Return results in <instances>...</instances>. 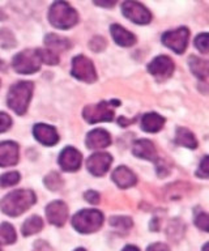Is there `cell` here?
<instances>
[{
  "instance_id": "obj_25",
  "label": "cell",
  "mask_w": 209,
  "mask_h": 251,
  "mask_svg": "<svg viewBox=\"0 0 209 251\" xmlns=\"http://www.w3.org/2000/svg\"><path fill=\"white\" fill-rule=\"evenodd\" d=\"M16 241L15 227L8 223L0 224V245H11Z\"/></svg>"
},
{
  "instance_id": "obj_12",
  "label": "cell",
  "mask_w": 209,
  "mask_h": 251,
  "mask_svg": "<svg viewBox=\"0 0 209 251\" xmlns=\"http://www.w3.org/2000/svg\"><path fill=\"white\" fill-rule=\"evenodd\" d=\"M83 162V157L81 153L77 149L67 147L63 152L60 153L59 157V165L62 166L64 172H76L79 170Z\"/></svg>"
},
{
  "instance_id": "obj_32",
  "label": "cell",
  "mask_w": 209,
  "mask_h": 251,
  "mask_svg": "<svg viewBox=\"0 0 209 251\" xmlns=\"http://www.w3.org/2000/svg\"><path fill=\"white\" fill-rule=\"evenodd\" d=\"M195 46H196V49H199V51L207 54L208 52V34L203 33V34L197 35L196 39H195Z\"/></svg>"
},
{
  "instance_id": "obj_14",
  "label": "cell",
  "mask_w": 209,
  "mask_h": 251,
  "mask_svg": "<svg viewBox=\"0 0 209 251\" xmlns=\"http://www.w3.org/2000/svg\"><path fill=\"white\" fill-rule=\"evenodd\" d=\"M19 161V145L13 141L0 143V166H12Z\"/></svg>"
},
{
  "instance_id": "obj_31",
  "label": "cell",
  "mask_w": 209,
  "mask_h": 251,
  "mask_svg": "<svg viewBox=\"0 0 209 251\" xmlns=\"http://www.w3.org/2000/svg\"><path fill=\"white\" fill-rule=\"evenodd\" d=\"M195 225L203 231H208L209 216L207 215L205 212H200V213L195 217Z\"/></svg>"
},
{
  "instance_id": "obj_27",
  "label": "cell",
  "mask_w": 209,
  "mask_h": 251,
  "mask_svg": "<svg viewBox=\"0 0 209 251\" xmlns=\"http://www.w3.org/2000/svg\"><path fill=\"white\" fill-rule=\"evenodd\" d=\"M38 50V55H40L41 62L45 63V64H48V66H55L59 63V56L56 54L55 51L51 50H41V49H37Z\"/></svg>"
},
{
  "instance_id": "obj_17",
  "label": "cell",
  "mask_w": 209,
  "mask_h": 251,
  "mask_svg": "<svg viewBox=\"0 0 209 251\" xmlns=\"http://www.w3.org/2000/svg\"><path fill=\"white\" fill-rule=\"evenodd\" d=\"M85 143L89 149H102L111 144V136L105 129L97 128L88 133Z\"/></svg>"
},
{
  "instance_id": "obj_34",
  "label": "cell",
  "mask_w": 209,
  "mask_h": 251,
  "mask_svg": "<svg viewBox=\"0 0 209 251\" xmlns=\"http://www.w3.org/2000/svg\"><path fill=\"white\" fill-rule=\"evenodd\" d=\"M105 47H106V41H105L102 37H94V38L92 39V42H91L92 50L99 52V51H102Z\"/></svg>"
},
{
  "instance_id": "obj_7",
  "label": "cell",
  "mask_w": 209,
  "mask_h": 251,
  "mask_svg": "<svg viewBox=\"0 0 209 251\" xmlns=\"http://www.w3.org/2000/svg\"><path fill=\"white\" fill-rule=\"evenodd\" d=\"M72 75L85 82H94L97 80L94 64L84 55H77L72 60Z\"/></svg>"
},
{
  "instance_id": "obj_10",
  "label": "cell",
  "mask_w": 209,
  "mask_h": 251,
  "mask_svg": "<svg viewBox=\"0 0 209 251\" xmlns=\"http://www.w3.org/2000/svg\"><path fill=\"white\" fill-rule=\"evenodd\" d=\"M148 71L149 74L154 77L160 78V80H165V78L170 77L174 72V63L169 56L161 55L154 58L148 66Z\"/></svg>"
},
{
  "instance_id": "obj_33",
  "label": "cell",
  "mask_w": 209,
  "mask_h": 251,
  "mask_svg": "<svg viewBox=\"0 0 209 251\" xmlns=\"http://www.w3.org/2000/svg\"><path fill=\"white\" fill-rule=\"evenodd\" d=\"M11 125H12V119L8 114L0 113V133L5 132L11 127Z\"/></svg>"
},
{
  "instance_id": "obj_3",
  "label": "cell",
  "mask_w": 209,
  "mask_h": 251,
  "mask_svg": "<svg viewBox=\"0 0 209 251\" xmlns=\"http://www.w3.org/2000/svg\"><path fill=\"white\" fill-rule=\"evenodd\" d=\"M48 20L52 26L58 29H70L77 24V12L66 1H56L51 5L48 12Z\"/></svg>"
},
{
  "instance_id": "obj_30",
  "label": "cell",
  "mask_w": 209,
  "mask_h": 251,
  "mask_svg": "<svg viewBox=\"0 0 209 251\" xmlns=\"http://www.w3.org/2000/svg\"><path fill=\"white\" fill-rule=\"evenodd\" d=\"M16 45V41H15V37L12 35V33L7 29H1L0 30V46L1 47H13Z\"/></svg>"
},
{
  "instance_id": "obj_42",
  "label": "cell",
  "mask_w": 209,
  "mask_h": 251,
  "mask_svg": "<svg viewBox=\"0 0 209 251\" xmlns=\"http://www.w3.org/2000/svg\"><path fill=\"white\" fill-rule=\"evenodd\" d=\"M75 251H85V250H84V249H76Z\"/></svg>"
},
{
  "instance_id": "obj_37",
  "label": "cell",
  "mask_w": 209,
  "mask_h": 251,
  "mask_svg": "<svg viewBox=\"0 0 209 251\" xmlns=\"http://www.w3.org/2000/svg\"><path fill=\"white\" fill-rule=\"evenodd\" d=\"M146 251H170V249L165 243H153L146 249Z\"/></svg>"
},
{
  "instance_id": "obj_39",
  "label": "cell",
  "mask_w": 209,
  "mask_h": 251,
  "mask_svg": "<svg viewBox=\"0 0 209 251\" xmlns=\"http://www.w3.org/2000/svg\"><path fill=\"white\" fill-rule=\"evenodd\" d=\"M97 5H101V7H113L115 3H95Z\"/></svg>"
},
{
  "instance_id": "obj_20",
  "label": "cell",
  "mask_w": 209,
  "mask_h": 251,
  "mask_svg": "<svg viewBox=\"0 0 209 251\" xmlns=\"http://www.w3.org/2000/svg\"><path fill=\"white\" fill-rule=\"evenodd\" d=\"M163 125H165V118L156 113L145 114L141 119V128L146 132H158Z\"/></svg>"
},
{
  "instance_id": "obj_15",
  "label": "cell",
  "mask_w": 209,
  "mask_h": 251,
  "mask_svg": "<svg viewBox=\"0 0 209 251\" xmlns=\"http://www.w3.org/2000/svg\"><path fill=\"white\" fill-rule=\"evenodd\" d=\"M33 133H34L37 140L44 145H47V147L55 145L59 141V135L56 132V129L48 125L38 123V125L34 126Z\"/></svg>"
},
{
  "instance_id": "obj_21",
  "label": "cell",
  "mask_w": 209,
  "mask_h": 251,
  "mask_svg": "<svg viewBox=\"0 0 209 251\" xmlns=\"http://www.w3.org/2000/svg\"><path fill=\"white\" fill-rule=\"evenodd\" d=\"M175 143L189 149H195L197 147L196 137L193 136V133L189 129L183 127H178L175 131Z\"/></svg>"
},
{
  "instance_id": "obj_1",
  "label": "cell",
  "mask_w": 209,
  "mask_h": 251,
  "mask_svg": "<svg viewBox=\"0 0 209 251\" xmlns=\"http://www.w3.org/2000/svg\"><path fill=\"white\" fill-rule=\"evenodd\" d=\"M36 200V194L32 190H16L0 200V209L5 215L16 217L28 211Z\"/></svg>"
},
{
  "instance_id": "obj_36",
  "label": "cell",
  "mask_w": 209,
  "mask_h": 251,
  "mask_svg": "<svg viewBox=\"0 0 209 251\" xmlns=\"http://www.w3.org/2000/svg\"><path fill=\"white\" fill-rule=\"evenodd\" d=\"M85 199L89 201V203L92 204H98L99 203V195H98V192H95V191H88L85 192Z\"/></svg>"
},
{
  "instance_id": "obj_4",
  "label": "cell",
  "mask_w": 209,
  "mask_h": 251,
  "mask_svg": "<svg viewBox=\"0 0 209 251\" xmlns=\"http://www.w3.org/2000/svg\"><path fill=\"white\" fill-rule=\"evenodd\" d=\"M103 215L97 209H84L77 212L72 219V226L79 233L89 234L102 226Z\"/></svg>"
},
{
  "instance_id": "obj_29",
  "label": "cell",
  "mask_w": 209,
  "mask_h": 251,
  "mask_svg": "<svg viewBox=\"0 0 209 251\" xmlns=\"http://www.w3.org/2000/svg\"><path fill=\"white\" fill-rule=\"evenodd\" d=\"M45 184L47 186L50 190H54V191H56V190H59L60 186L63 184V180H62V178H60V176L58 174V173L52 172L50 173L47 176H46V179H45Z\"/></svg>"
},
{
  "instance_id": "obj_9",
  "label": "cell",
  "mask_w": 209,
  "mask_h": 251,
  "mask_svg": "<svg viewBox=\"0 0 209 251\" xmlns=\"http://www.w3.org/2000/svg\"><path fill=\"white\" fill-rule=\"evenodd\" d=\"M122 11L123 15L126 16L127 19L131 20L135 24H140V25L149 24L150 19H152V15L146 9V7H144L141 3H138V1H126V3H123Z\"/></svg>"
},
{
  "instance_id": "obj_40",
  "label": "cell",
  "mask_w": 209,
  "mask_h": 251,
  "mask_svg": "<svg viewBox=\"0 0 209 251\" xmlns=\"http://www.w3.org/2000/svg\"><path fill=\"white\" fill-rule=\"evenodd\" d=\"M0 70H5L4 62H1V60H0Z\"/></svg>"
},
{
  "instance_id": "obj_5",
  "label": "cell",
  "mask_w": 209,
  "mask_h": 251,
  "mask_svg": "<svg viewBox=\"0 0 209 251\" xmlns=\"http://www.w3.org/2000/svg\"><path fill=\"white\" fill-rule=\"evenodd\" d=\"M41 64L42 62L38 55V50H25L19 52L12 62L15 71L23 75H30L40 71Z\"/></svg>"
},
{
  "instance_id": "obj_26",
  "label": "cell",
  "mask_w": 209,
  "mask_h": 251,
  "mask_svg": "<svg viewBox=\"0 0 209 251\" xmlns=\"http://www.w3.org/2000/svg\"><path fill=\"white\" fill-rule=\"evenodd\" d=\"M110 225L118 231L126 233L132 227V220L130 217H124V216H116V217H111Z\"/></svg>"
},
{
  "instance_id": "obj_8",
  "label": "cell",
  "mask_w": 209,
  "mask_h": 251,
  "mask_svg": "<svg viewBox=\"0 0 209 251\" xmlns=\"http://www.w3.org/2000/svg\"><path fill=\"white\" fill-rule=\"evenodd\" d=\"M189 31L187 27H179L177 30L166 31L165 34L162 35V43L175 51L177 54H183L187 49V43H188Z\"/></svg>"
},
{
  "instance_id": "obj_24",
  "label": "cell",
  "mask_w": 209,
  "mask_h": 251,
  "mask_svg": "<svg viewBox=\"0 0 209 251\" xmlns=\"http://www.w3.org/2000/svg\"><path fill=\"white\" fill-rule=\"evenodd\" d=\"M45 42H46V46L51 51H64L71 47V43H70L67 38H63V37H60L58 34H48L46 39H45Z\"/></svg>"
},
{
  "instance_id": "obj_35",
  "label": "cell",
  "mask_w": 209,
  "mask_h": 251,
  "mask_svg": "<svg viewBox=\"0 0 209 251\" xmlns=\"http://www.w3.org/2000/svg\"><path fill=\"white\" fill-rule=\"evenodd\" d=\"M196 174L200 176V178H204V179H207V178H208L209 168H208V157L207 156H205L204 158H203V161L200 162V168H199V170H197Z\"/></svg>"
},
{
  "instance_id": "obj_43",
  "label": "cell",
  "mask_w": 209,
  "mask_h": 251,
  "mask_svg": "<svg viewBox=\"0 0 209 251\" xmlns=\"http://www.w3.org/2000/svg\"><path fill=\"white\" fill-rule=\"evenodd\" d=\"M0 251H1V245H0Z\"/></svg>"
},
{
  "instance_id": "obj_13",
  "label": "cell",
  "mask_w": 209,
  "mask_h": 251,
  "mask_svg": "<svg viewBox=\"0 0 209 251\" xmlns=\"http://www.w3.org/2000/svg\"><path fill=\"white\" fill-rule=\"evenodd\" d=\"M46 216L50 224L55 226H62L68 217V207L63 201H52L46 208Z\"/></svg>"
},
{
  "instance_id": "obj_6",
  "label": "cell",
  "mask_w": 209,
  "mask_h": 251,
  "mask_svg": "<svg viewBox=\"0 0 209 251\" xmlns=\"http://www.w3.org/2000/svg\"><path fill=\"white\" fill-rule=\"evenodd\" d=\"M109 102H99L97 105H88L84 107L83 117L88 123L111 122L114 119V110Z\"/></svg>"
},
{
  "instance_id": "obj_11",
  "label": "cell",
  "mask_w": 209,
  "mask_h": 251,
  "mask_svg": "<svg viewBox=\"0 0 209 251\" xmlns=\"http://www.w3.org/2000/svg\"><path fill=\"white\" fill-rule=\"evenodd\" d=\"M113 162V157L109 153L98 152L92 154L87 161L88 170L95 176H101L106 174L109 168Z\"/></svg>"
},
{
  "instance_id": "obj_2",
  "label": "cell",
  "mask_w": 209,
  "mask_h": 251,
  "mask_svg": "<svg viewBox=\"0 0 209 251\" xmlns=\"http://www.w3.org/2000/svg\"><path fill=\"white\" fill-rule=\"evenodd\" d=\"M33 94V84L29 81L16 82L9 89L7 102L8 106L19 115H24L28 110Z\"/></svg>"
},
{
  "instance_id": "obj_18",
  "label": "cell",
  "mask_w": 209,
  "mask_h": 251,
  "mask_svg": "<svg viewBox=\"0 0 209 251\" xmlns=\"http://www.w3.org/2000/svg\"><path fill=\"white\" fill-rule=\"evenodd\" d=\"M113 180L119 188L132 187L138 182L136 176L126 166H119L115 169V172L113 173Z\"/></svg>"
},
{
  "instance_id": "obj_19",
  "label": "cell",
  "mask_w": 209,
  "mask_h": 251,
  "mask_svg": "<svg viewBox=\"0 0 209 251\" xmlns=\"http://www.w3.org/2000/svg\"><path fill=\"white\" fill-rule=\"evenodd\" d=\"M110 30L113 38H114V41L118 43L119 46L130 47L132 46V45H135V42H136V37H135L131 31H128L123 26L118 25V24L111 25Z\"/></svg>"
},
{
  "instance_id": "obj_41",
  "label": "cell",
  "mask_w": 209,
  "mask_h": 251,
  "mask_svg": "<svg viewBox=\"0 0 209 251\" xmlns=\"http://www.w3.org/2000/svg\"><path fill=\"white\" fill-rule=\"evenodd\" d=\"M3 19H5V15L3 13V12H0V20H3Z\"/></svg>"
},
{
  "instance_id": "obj_28",
  "label": "cell",
  "mask_w": 209,
  "mask_h": 251,
  "mask_svg": "<svg viewBox=\"0 0 209 251\" xmlns=\"http://www.w3.org/2000/svg\"><path fill=\"white\" fill-rule=\"evenodd\" d=\"M20 182V174L17 172L5 173L0 176V186L1 187H11Z\"/></svg>"
},
{
  "instance_id": "obj_16",
  "label": "cell",
  "mask_w": 209,
  "mask_h": 251,
  "mask_svg": "<svg viewBox=\"0 0 209 251\" xmlns=\"http://www.w3.org/2000/svg\"><path fill=\"white\" fill-rule=\"evenodd\" d=\"M134 154L142 160L158 162V153L156 151V147L152 141L146 140V139H141L135 143Z\"/></svg>"
},
{
  "instance_id": "obj_22",
  "label": "cell",
  "mask_w": 209,
  "mask_h": 251,
  "mask_svg": "<svg viewBox=\"0 0 209 251\" xmlns=\"http://www.w3.org/2000/svg\"><path fill=\"white\" fill-rule=\"evenodd\" d=\"M188 63L189 68L196 77H199L200 80H205L208 77V63L205 60L196 58V56H191Z\"/></svg>"
},
{
  "instance_id": "obj_38",
  "label": "cell",
  "mask_w": 209,
  "mask_h": 251,
  "mask_svg": "<svg viewBox=\"0 0 209 251\" xmlns=\"http://www.w3.org/2000/svg\"><path fill=\"white\" fill-rule=\"evenodd\" d=\"M122 251H140L136 246H132V245H130V246H126L124 249H123Z\"/></svg>"
},
{
  "instance_id": "obj_23",
  "label": "cell",
  "mask_w": 209,
  "mask_h": 251,
  "mask_svg": "<svg viewBox=\"0 0 209 251\" xmlns=\"http://www.w3.org/2000/svg\"><path fill=\"white\" fill-rule=\"evenodd\" d=\"M42 227H44V221L40 216H32L25 221L23 227H21V231L25 237H29V235L36 234L40 230H42Z\"/></svg>"
}]
</instances>
